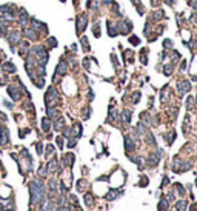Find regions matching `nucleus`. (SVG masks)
<instances>
[{
	"mask_svg": "<svg viewBox=\"0 0 197 211\" xmlns=\"http://www.w3.org/2000/svg\"><path fill=\"white\" fill-rule=\"evenodd\" d=\"M8 93H10L12 100H19L20 99V91H19L17 86H14V85H10V86H8Z\"/></svg>",
	"mask_w": 197,
	"mask_h": 211,
	"instance_id": "obj_5",
	"label": "nucleus"
},
{
	"mask_svg": "<svg viewBox=\"0 0 197 211\" xmlns=\"http://www.w3.org/2000/svg\"><path fill=\"white\" fill-rule=\"evenodd\" d=\"M176 139V134L174 133H169V134H166V140H168V143H173V140Z\"/></svg>",
	"mask_w": 197,
	"mask_h": 211,
	"instance_id": "obj_27",
	"label": "nucleus"
},
{
	"mask_svg": "<svg viewBox=\"0 0 197 211\" xmlns=\"http://www.w3.org/2000/svg\"><path fill=\"white\" fill-rule=\"evenodd\" d=\"M176 188H177V193H179V194H180V196H185V190H183V186L180 185V183H176Z\"/></svg>",
	"mask_w": 197,
	"mask_h": 211,
	"instance_id": "obj_26",
	"label": "nucleus"
},
{
	"mask_svg": "<svg viewBox=\"0 0 197 211\" xmlns=\"http://www.w3.org/2000/svg\"><path fill=\"white\" fill-rule=\"evenodd\" d=\"M83 199H85V204H86L88 206H91V205H92V202H94L92 196L89 194V193H86V194H85V197H83Z\"/></svg>",
	"mask_w": 197,
	"mask_h": 211,
	"instance_id": "obj_22",
	"label": "nucleus"
},
{
	"mask_svg": "<svg viewBox=\"0 0 197 211\" xmlns=\"http://www.w3.org/2000/svg\"><path fill=\"white\" fill-rule=\"evenodd\" d=\"M8 42H10L11 46H16V45L20 43V33H11L10 35H8Z\"/></svg>",
	"mask_w": 197,
	"mask_h": 211,
	"instance_id": "obj_4",
	"label": "nucleus"
},
{
	"mask_svg": "<svg viewBox=\"0 0 197 211\" xmlns=\"http://www.w3.org/2000/svg\"><path fill=\"white\" fill-rule=\"evenodd\" d=\"M66 69H68V65H66L65 60H62V62H59V65H57L56 73H57V76H63L66 73Z\"/></svg>",
	"mask_w": 197,
	"mask_h": 211,
	"instance_id": "obj_6",
	"label": "nucleus"
},
{
	"mask_svg": "<svg viewBox=\"0 0 197 211\" xmlns=\"http://www.w3.org/2000/svg\"><path fill=\"white\" fill-rule=\"evenodd\" d=\"M171 69H173V66H171V65L165 66V74H166V76H169V74H171Z\"/></svg>",
	"mask_w": 197,
	"mask_h": 211,
	"instance_id": "obj_31",
	"label": "nucleus"
},
{
	"mask_svg": "<svg viewBox=\"0 0 197 211\" xmlns=\"http://www.w3.org/2000/svg\"><path fill=\"white\" fill-rule=\"evenodd\" d=\"M168 205H169V202L165 197H162L159 202V211H168Z\"/></svg>",
	"mask_w": 197,
	"mask_h": 211,
	"instance_id": "obj_11",
	"label": "nucleus"
},
{
	"mask_svg": "<svg viewBox=\"0 0 197 211\" xmlns=\"http://www.w3.org/2000/svg\"><path fill=\"white\" fill-rule=\"evenodd\" d=\"M179 165H180V162H179V159H176V160H174V169H176V171H177ZM188 168H190V163H186V165L183 163L182 168H180V171H185V169H188Z\"/></svg>",
	"mask_w": 197,
	"mask_h": 211,
	"instance_id": "obj_19",
	"label": "nucleus"
},
{
	"mask_svg": "<svg viewBox=\"0 0 197 211\" xmlns=\"http://www.w3.org/2000/svg\"><path fill=\"white\" fill-rule=\"evenodd\" d=\"M73 162H74V156H73V154H66V156L63 157V163L66 165V167H71V165H73Z\"/></svg>",
	"mask_w": 197,
	"mask_h": 211,
	"instance_id": "obj_16",
	"label": "nucleus"
},
{
	"mask_svg": "<svg viewBox=\"0 0 197 211\" xmlns=\"http://www.w3.org/2000/svg\"><path fill=\"white\" fill-rule=\"evenodd\" d=\"M125 143H126V151H132L134 148H136V145H134V142L131 140V137H125Z\"/></svg>",
	"mask_w": 197,
	"mask_h": 211,
	"instance_id": "obj_15",
	"label": "nucleus"
},
{
	"mask_svg": "<svg viewBox=\"0 0 197 211\" xmlns=\"http://www.w3.org/2000/svg\"><path fill=\"white\" fill-rule=\"evenodd\" d=\"M85 25H86V17H85V14H82V16H79V19H77V31L79 33L83 31Z\"/></svg>",
	"mask_w": 197,
	"mask_h": 211,
	"instance_id": "obj_8",
	"label": "nucleus"
},
{
	"mask_svg": "<svg viewBox=\"0 0 197 211\" xmlns=\"http://www.w3.org/2000/svg\"><path fill=\"white\" fill-rule=\"evenodd\" d=\"M165 48H171V46H169V45H171V40H165Z\"/></svg>",
	"mask_w": 197,
	"mask_h": 211,
	"instance_id": "obj_35",
	"label": "nucleus"
},
{
	"mask_svg": "<svg viewBox=\"0 0 197 211\" xmlns=\"http://www.w3.org/2000/svg\"><path fill=\"white\" fill-rule=\"evenodd\" d=\"M29 196H31V205L40 204V200L45 197V185L40 179H35L29 183Z\"/></svg>",
	"mask_w": 197,
	"mask_h": 211,
	"instance_id": "obj_1",
	"label": "nucleus"
},
{
	"mask_svg": "<svg viewBox=\"0 0 197 211\" xmlns=\"http://www.w3.org/2000/svg\"><path fill=\"white\" fill-rule=\"evenodd\" d=\"M2 129H3V127H0V137H2Z\"/></svg>",
	"mask_w": 197,
	"mask_h": 211,
	"instance_id": "obj_42",
	"label": "nucleus"
},
{
	"mask_svg": "<svg viewBox=\"0 0 197 211\" xmlns=\"http://www.w3.org/2000/svg\"><path fill=\"white\" fill-rule=\"evenodd\" d=\"M34 52L37 54V62H39L40 65H45L48 62V51L43 46H35L34 48Z\"/></svg>",
	"mask_w": 197,
	"mask_h": 211,
	"instance_id": "obj_3",
	"label": "nucleus"
},
{
	"mask_svg": "<svg viewBox=\"0 0 197 211\" xmlns=\"http://www.w3.org/2000/svg\"><path fill=\"white\" fill-rule=\"evenodd\" d=\"M0 143L2 145H6V143H10V133H8L6 128L2 129V137H0Z\"/></svg>",
	"mask_w": 197,
	"mask_h": 211,
	"instance_id": "obj_9",
	"label": "nucleus"
},
{
	"mask_svg": "<svg viewBox=\"0 0 197 211\" xmlns=\"http://www.w3.org/2000/svg\"><path fill=\"white\" fill-rule=\"evenodd\" d=\"M191 211H197V205H192L191 206Z\"/></svg>",
	"mask_w": 197,
	"mask_h": 211,
	"instance_id": "obj_41",
	"label": "nucleus"
},
{
	"mask_svg": "<svg viewBox=\"0 0 197 211\" xmlns=\"http://www.w3.org/2000/svg\"><path fill=\"white\" fill-rule=\"evenodd\" d=\"M42 150H43L42 143H39V145H37V152H39V154H42Z\"/></svg>",
	"mask_w": 197,
	"mask_h": 211,
	"instance_id": "obj_34",
	"label": "nucleus"
},
{
	"mask_svg": "<svg viewBox=\"0 0 197 211\" xmlns=\"http://www.w3.org/2000/svg\"><path fill=\"white\" fill-rule=\"evenodd\" d=\"M82 43H83V49H85V51H89V43H88V40L86 39H82Z\"/></svg>",
	"mask_w": 197,
	"mask_h": 211,
	"instance_id": "obj_28",
	"label": "nucleus"
},
{
	"mask_svg": "<svg viewBox=\"0 0 197 211\" xmlns=\"http://www.w3.org/2000/svg\"><path fill=\"white\" fill-rule=\"evenodd\" d=\"M46 169L48 171H57V160H51V162L48 163V167H46Z\"/></svg>",
	"mask_w": 197,
	"mask_h": 211,
	"instance_id": "obj_20",
	"label": "nucleus"
},
{
	"mask_svg": "<svg viewBox=\"0 0 197 211\" xmlns=\"http://www.w3.org/2000/svg\"><path fill=\"white\" fill-rule=\"evenodd\" d=\"M57 145H59V148H63V139L62 137H57Z\"/></svg>",
	"mask_w": 197,
	"mask_h": 211,
	"instance_id": "obj_33",
	"label": "nucleus"
},
{
	"mask_svg": "<svg viewBox=\"0 0 197 211\" xmlns=\"http://www.w3.org/2000/svg\"><path fill=\"white\" fill-rule=\"evenodd\" d=\"M122 119L125 120V123H129V122H131V111H129V110H125L123 113H122Z\"/></svg>",
	"mask_w": 197,
	"mask_h": 211,
	"instance_id": "obj_17",
	"label": "nucleus"
},
{
	"mask_svg": "<svg viewBox=\"0 0 197 211\" xmlns=\"http://www.w3.org/2000/svg\"><path fill=\"white\" fill-rule=\"evenodd\" d=\"M31 23H33V29L34 31H43V29H46V26H45L43 23H40L39 20H33Z\"/></svg>",
	"mask_w": 197,
	"mask_h": 211,
	"instance_id": "obj_13",
	"label": "nucleus"
},
{
	"mask_svg": "<svg viewBox=\"0 0 197 211\" xmlns=\"http://www.w3.org/2000/svg\"><path fill=\"white\" fill-rule=\"evenodd\" d=\"M139 99H140V93H136V94H134V96H132V102H139Z\"/></svg>",
	"mask_w": 197,
	"mask_h": 211,
	"instance_id": "obj_32",
	"label": "nucleus"
},
{
	"mask_svg": "<svg viewBox=\"0 0 197 211\" xmlns=\"http://www.w3.org/2000/svg\"><path fill=\"white\" fill-rule=\"evenodd\" d=\"M63 127V119H57V122H56V125H54V128L59 131V129Z\"/></svg>",
	"mask_w": 197,
	"mask_h": 211,
	"instance_id": "obj_25",
	"label": "nucleus"
},
{
	"mask_svg": "<svg viewBox=\"0 0 197 211\" xmlns=\"http://www.w3.org/2000/svg\"><path fill=\"white\" fill-rule=\"evenodd\" d=\"M39 173H40V176H43V174H46V168H43V167H42V168H40V171H39Z\"/></svg>",
	"mask_w": 197,
	"mask_h": 211,
	"instance_id": "obj_36",
	"label": "nucleus"
},
{
	"mask_svg": "<svg viewBox=\"0 0 197 211\" xmlns=\"http://www.w3.org/2000/svg\"><path fill=\"white\" fill-rule=\"evenodd\" d=\"M177 88H179V93L180 94H183V93H188L191 89V85H190V82H179V85H177Z\"/></svg>",
	"mask_w": 197,
	"mask_h": 211,
	"instance_id": "obj_7",
	"label": "nucleus"
},
{
	"mask_svg": "<svg viewBox=\"0 0 197 211\" xmlns=\"http://www.w3.org/2000/svg\"><path fill=\"white\" fill-rule=\"evenodd\" d=\"M48 116H49V117H56V116H57V111L52 110V108H48Z\"/></svg>",
	"mask_w": 197,
	"mask_h": 211,
	"instance_id": "obj_29",
	"label": "nucleus"
},
{
	"mask_svg": "<svg viewBox=\"0 0 197 211\" xmlns=\"http://www.w3.org/2000/svg\"><path fill=\"white\" fill-rule=\"evenodd\" d=\"M186 210V202L185 200H179L176 204V211H185Z\"/></svg>",
	"mask_w": 197,
	"mask_h": 211,
	"instance_id": "obj_18",
	"label": "nucleus"
},
{
	"mask_svg": "<svg viewBox=\"0 0 197 211\" xmlns=\"http://www.w3.org/2000/svg\"><path fill=\"white\" fill-rule=\"evenodd\" d=\"M56 211H68V208H65V206H59Z\"/></svg>",
	"mask_w": 197,
	"mask_h": 211,
	"instance_id": "obj_39",
	"label": "nucleus"
},
{
	"mask_svg": "<svg viewBox=\"0 0 197 211\" xmlns=\"http://www.w3.org/2000/svg\"><path fill=\"white\" fill-rule=\"evenodd\" d=\"M57 99H59V94H57V91H56L54 86H51L46 91V96H45V103H46L48 108H52V106L56 105Z\"/></svg>",
	"mask_w": 197,
	"mask_h": 211,
	"instance_id": "obj_2",
	"label": "nucleus"
},
{
	"mask_svg": "<svg viewBox=\"0 0 197 211\" xmlns=\"http://www.w3.org/2000/svg\"><path fill=\"white\" fill-rule=\"evenodd\" d=\"M19 22H20V25L26 26V23H28V14H26V11H20V16H19Z\"/></svg>",
	"mask_w": 197,
	"mask_h": 211,
	"instance_id": "obj_14",
	"label": "nucleus"
},
{
	"mask_svg": "<svg viewBox=\"0 0 197 211\" xmlns=\"http://www.w3.org/2000/svg\"><path fill=\"white\" fill-rule=\"evenodd\" d=\"M52 151H54V146H52V145H48V146H46V156H49Z\"/></svg>",
	"mask_w": 197,
	"mask_h": 211,
	"instance_id": "obj_30",
	"label": "nucleus"
},
{
	"mask_svg": "<svg viewBox=\"0 0 197 211\" xmlns=\"http://www.w3.org/2000/svg\"><path fill=\"white\" fill-rule=\"evenodd\" d=\"M131 43H136V45H137V43H139V39H137V37H131Z\"/></svg>",
	"mask_w": 197,
	"mask_h": 211,
	"instance_id": "obj_38",
	"label": "nucleus"
},
{
	"mask_svg": "<svg viewBox=\"0 0 197 211\" xmlns=\"http://www.w3.org/2000/svg\"><path fill=\"white\" fill-rule=\"evenodd\" d=\"M28 49H29V48H28V43H22V45H20V51H19V54H20V56H25Z\"/></svg>",
	"mask_w": 197,
	"mask_h": 211,
	"instance_id": "obj_23",
	"label": "nucleus"
},
{
	"mask_svg": "<svg viewBox=\"0 0 197 211\" xmlns=\"http://www.w3.org/2000/svg\"><path fill=\"white\" fill-rule=\"evenodd\" d=\"M23 33H25V35L28 39H35V37H37V35H35V31L33 28H28V26H25V28H23Z\"/></svg>",
	"mask_w": 197,
	"mask_h": 211,
	"instance_id": "obj_10",
	"label": "nucleus"
},
{
	"mask_svg": "<svg viewBox=\"0 0 197 211\" xmlns=\"http://www.w3.org/2000/svg\"><path fill=\"white\" fill-rule=\"evenodd\" d=\"M174 2H176V0H166L168 5H174Z\"/></svg>",
	"mask_w": 197,
	"mask_h": 211,
	"instance_id": "obj_40",
	"label": "nucleus"
},
{
	"mask_svg": "<svg viewBox=\"0 0 197 211\" xmlns=\"http://www.w3.org/2000/svg\"><path fill=\"white\" fill-rule=\"evenodd\" d=\"M68 146H69V148H73V146H75V140H69V143H68Z\"/></svg>",
	"mask_w": 197,
	"mask_h": 211,
	"instance_id": "obj_37",
	"label": "nucleus"
},
{
	"mask_svg": "<svg viewBox=\"0 0 197 211\" xmlns=\"http://www.w3.org/2000/svg\"><path fill=\"white\" fill-rule=\"evenodd\" d=\"M108 31H109V35H113V37H114V35H117V34H119V31L115 29L114 26H111V22L108 23Z\"/></svg>",
	"mask_w": 197,
	"mask_h": 211,
	"instance_id": "obj_24",
	"label": "nucleus"
},
{
	"mask_svg": "<svg viewBox=\"0 0 197 211\" xmlns=\"http://www.w3.org/2000/svg\"><path fill=\"white\" fill-rule=\"evenodd\" d=\"M3 71L5 73H16V66L11 63V62H6V63H3Z\"/></svg>",
	"mask_w": 197,
	"mask_h": 211,
	"instance_id": "obj_12",
	"label": "nucleus"
},
{
	"mask_svg": "<svg viewBox=\"0 0 197 211\" xmlns=\"http://www.w3.org/2000/svg\"><path fill=\"white\" fill-rule=\"evenodd\" d=\"M49 127H51V123H49V119L45 117V119L42 120V129H43L45 133H46V131H49Z\"/></svg>",
	"mask_w": 197,
	"mask_h": 211,
	"instance_id": "obj_21",
	"label": "nucleus"
}]
</instances>
